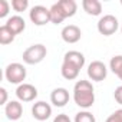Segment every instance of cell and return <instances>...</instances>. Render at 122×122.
I'll list each match as a JSON object with an SVG mask.
<instances>
[{
    "label": "cell",
    "mask_w": 122,
    "mask_h": 122,
    "mask_svg": "<svg viewBox=\"0 0 122 122\" xmlns=\"http://www.w3.org/2000/svg\"><path fill=\"white\" fill-rule=\"evenodd\" d=\"M73 101L79 108L89 109L95 103V89L89 81H78L73 86Z\"/></svg>",
    "instance_id": "1"
},
{
    "label": "cell",
    "mask_w": 122,
    "mask_h": 122,
    "mask_svg": "<svg viewBox=\"0 0 122 122\" xmlns=\"http://www.w3.org/2000/svg\"><path fill=\"white\" fill-rule=\"evenodd\" d=\"M46 55H47L46 46L42 45V43H36V45L29 46L23 52L22 57H23V62L27 63V65H37L46 57Z\"/></svg>",
    "instance_id": "2"
},
{
    "label": "cell",
    "mask_w": 122,
    "mask_h": 122,
    "mask_svg": "<svg viewBox=\"0 0 122 122\" xmlns=\"http://www.w3.org/2000/svg\"><path fill=\"white\" fill-rule=\"evenodd\" d=\"M27 76V72H26V68L22 65V63H9L5 69V78L9 83H13V85H22L25 83L23 81L26 79Z\"/></svg>",
    "instance_id": "3"
},
{
    "label": "cell",
    "mask_w": 122,
    "mask_h": 122,
    "mask_svg": "<svg viewBox=\"0 0 122 122\" xmlns=\"http://www.w3.org/2000/svg\"><path fill=\"white\" fill-rule=\"evenodd\" d=\"M119 27L118 19L113 15H105L99 19L98 22V32L103 36H111L113 35Z\"/></svg>",
    "instance_id": "4"
},
{
    "label": "cell",
    "mask_w": 122,
    "mask_h": 122,
    "mask_svg": "<svg viewBox=\"0 0 122 122\" xmlns=\"http://www.w3.org/2000/svg\"><path fill=\"white\" fill-rule=\"evenodd\" d=\"M29 17L32 20V23H35L36 26H45L46 23L50 22V12L47 7L45 6H33L29 12Z\"/></svg>",
    "instance_id": "5"
},
{
    "label": "cell",
    "mask_w": 122,
    "mask_h": 122,
    "mask_svg": "<svg viewBox=\"0 0 122 122\" xmlns=\"http://www.w3.org/2000/svg\"><path fill=\"white\" fill-rule=\"evenodd\" d=\"M108 75V69H106V65L101 60H93V62L89 63L88 66V76L91 81H95V82H102Z\"/></svg>",
    "instance_id": "6"
},
{
    "label": "cell",
    "mask_w": 122,
    "mask_h": 122,
    "mask_svg": "<svg viewBox=\"0 0 122 122\" xmlns=\"http://www.w3.org/2000/svg\"><path fill=\"white\" fill-rule=\"evenodd\" d=\"M16 96L20 102H32L37 98V89L30 83H22L16 89Z\"/></svg>",
    "instance_id": "7"
},
{
    "label": "cell",
    "mask_w": 122,
    "mask_h": 122,
    "mask_svg": "<svg viewBox=\"0 0 122 122\" xmlns=\"http://www.w3.org/2000/svg\"><path fill=\"white\" fill-rule=\"evenodd\" d=\"M52 115V106L45 101H37L32 106V116L37 121H46Z\"/></svg>",
    "instance_id": "8"
},
{
    "label": "cell",
    "mask_w": 122,
    "mask_h": 122,
    "mask_svg": "<svg viewBox=\"0 0 122 122\" xmlns=\"http://www.w3.org/2000/svg\"><path fill=\"white\" fill-rule=\"evenodd\" d=\"M60 36H62L63 42H66V43H76V42L81 40L82 32L76 25H68V26H65L62 29Z\"/></svg>",
    "instance_id": "9"
},
{
    "label": "cell",
    "mask_w": 122,
    "mask_h": 122,
    "mask_svg": "<svg viewBox=\"0 0 122 122\" xmlns=\"http://www.w3.org/2000/svg\"><path fill=\"white\" fill-rule=\"evenodd\" d=\"M5 113L7 116V119H10L12 122H16L22 118L23 115V106L20 103V101H10L7 102V105L5 106Z\"/></svg>",
    "instance_id": "10"
},
{
    "label": "cell",
    "mask_w": 122,
    "mask_h": 122,
    "mask_svg": "<svg viewBox=\"0 0 122 122\" xmlns=\"http://www.w3.org/2000/svg\"><path fill=\"white\" fill-rule=\"evenodd\" d=\"M50 102L57 106V108H62L69 102V92L66 88H56L52 91L50 93Z\"/></svg>",
    "instance_id": "11"
},
{
    "label": "cell",
    "mask_w": 122,
    "mask_h": 122,
    "mask_svg": "<svg viewBox=\"0 0 122 122\" xmlns=\"http://www.w3.org/2000/svg\"><path fill=\"white\" fill-rule=\"evenodd\" d=\"M79 72H81V68H78L76 65L71 63V62H66L63 60L62 62V66H60V73L62 76L68 81H73L79 76Z\"/></svg>",
    "instance_id": "12"
},
{
    "label": "cell",
    "mask_w": 122,
    "mask_h": 122,
    "mask_svg": "<svg viewBox=\"0 0 122 122\" xmlns=\"http://www.w3.org/2000/svg\"><path fill=\"white\" fill-rule=\"evenodd\" d=\"M5 25H6L15 35H19V33H22V32L26 29V22H25V19H23L22 16H19V15L9 17Z\"/></svg>",
    "instance_id": "13"
},
{
    "label": "cell",
    "mask_w": 122,
    "mask_h": 122,
    "mask_svg": "<svg viewBox=\"0 0 122 122\" xmlns=\"http://www.w3.org/2000/svg\"><path fill=\"white\" fill-rule=\"evenodd\" d=\"M82 7L91 16H99L102 13V3L99 0H83Z\"/></svg>",
    "instance_id": "14"
},
{
    "label": "cell",
    "mask_w": 122,
    "mask_h": 122,
    "mask_svg": "<svg viewBox=\"0 0 122 122\" xmlns=\"http://www.w3.org/2000/svg\"><path fill=\"white\" fill-rule=\"evenodd\" d=\"M63 60L76 65L81 69L85 66V56H83V53H81L78 50H69V52H66L65 56H63Z\"/></svg>",
    "instance_id": "15"
},
{
    "label": "cell",
    "mask_w": 122,
    "mask_h": 122,
    "mask_svg": "<svg viewBox=\"0 0 122 122\" xmlns=\"http://www.w3.org/2000/svg\"><path fill=\"white\" fill-rule=\"evenodd\" d=\"M57 5L60 6V9H62V12H63L66 19L75 16V13L78 10V5H76L75 0H59Z\"/></svg>",
    "instance_id": "16"
},
{
    "label": "cell",
    "mask_w": 122,
    "mask_h": 122,
    "mask_svg": "<svg viewBox=\"0 0 122 122\" xmlns=\"http://www.w3.org/2000/svg\"><path fill=\"white\" fill-rule=\"evenodd\" d=\"M49 12H50V23H53V25H60L66 19L65 15H63V12H62V9H60V6L57 3L52 5V7L49 9Z\"/></svg>",
    "instance_id": "17"
},
{
    "label": "cell",
    "mask_w": 122,
    "mask_h": 122,
    "mask_svg": "<svg viewBox=\"0 0 122 122\" xmlns=\"http://www.w3.org/2000/svg\"><path fill=\"white\" fill-rule=\"evenodd\" d=\"M15 37H16V35H15L6 25L0 26V43H2V45H9V43H12V42L15 40Z\"/></svg>",
    "instance_id": "18"
},
{
    "label": "cell",
    "mask_w": 122,
    "mask_h": 122,
    "mask_svg": "<svg viewBox=\"0 0 122 122\" xmlns=\"http://www.w3.org/2000/svg\"><path fill=\"white\" fill-rule=\"evenodd\" d=\"M75 122H96L95 115L89 111H81L75 115Z\"/></svg>",
    "instance_id": "19"
},
{
    "label": "cell",
    "mask_w": 122,
    "mask_h": 122,
    "mask_svg": "<svg viewBox=\"0 0 122 122\" xmlns=\"http://www.w3.org/2000/svg\"><path fill=\"white\" fill-rule=\"evenodd\" d=\"M109 69L118 75L121 71H122V55H116L111 59V62H109Z\"/></svg>",
    "instance_id": "20"
},
{
    "label": "cell",
    "mask_w": 122,
    "mask_h": 122,
    "mask_svg": "<svg viewBox=\"0 0 122 122\" xmlns=\"http://www.w3.org/2000/svg\"><path fill=\"white\" fill-rule=\"evenodd\" d=\"M12 9L15 12H25L27 7H29V2L27 0H12V3H10Z\"/></svg>",
    "instance_id": "21"
},
{
    "label": "cell",
    "mask_w": 122,
    "mask_h": 122,
    "mask_svg": "<svg viewBox=\"0 0 122 122\" xmlns=\"http://www.w3.org/2000/svg\"><path fill=\"white\" fill-rule=\"evenodd\" d=\"M10 12V3L7 0H0V17H6Z\"/></svg>",
    "instance_id": "22"
},
{
    "label": "cell",
    "mask_w": 122,
    "mask_h": 122,
    "mask_svg": "<svg viewBox=\"0 0 122 122\" xmlns=\"http://www.w3.org/2000/svg\"><path fill=\"white\" fill-rule=\"evenodd\" d=\"M105 122H122V109H116L112 115L106 118Z\"/></svg>",
    "instance_id": "23"
},
{
    "label": "cell",
    "mask_w": 122,
    "mask_h": 122,
    "mask_svg": "<svg viewBox=\"0 0 122 122\" xmlns=\"http://www.w3.org/2000/svg\"><path fill=\"white\" fill-rule=\"evenodd\" d=\"M113 98H115V101H116L119 105H122V85L118 86V88L115 89V92H113Z\"/></svg>",
    "instance_id": "24"
},
{
    "label": "cell",
    "mask_w": 122,
    "mask_h": 122,
    "mask_svg": "<svg viewBox=\"0 0 122 122\" xmlns=\"http://www.w3.org/2000/svg\"><path fill=\"white\" fill-rule=\"evenodd\" d=\"M0 105H7V91L5 88H0Z\"/></svg>",
    "instance_id": "25"
},
{
    "label": "cell",
    "mask_w": 122,
    "mask_h": 122,
    "mask_svg": "<svg viewBox=\"0 0 122 122\" xmlns=\"http://www.w3.org/2000/svg\"><path fill=\"white\" fill-rule=\"evenodd\" d=\"M53 122H72V121H71V118L66 113H59V115L55 116Z\"/></svg>",
    "instance_id": "26"
},
{
    "label": "cell",
    "mask_w": 122,
    "mask_h": 122,
    "mask_svg": "<svg viewBox=\"0 0 122 122\" xmlns=\"http://www.w3.org/2000/svg\"><path fill=\"white\" fill-rule=\"evenodd\" d=\"M116 76H118V78H119V79H121V81H122V71H121V72H119V73H118V75H116Z\"/></svg>",
    "instance_id": "27"
},
{
    "label": "cell",
    "mask_w": 122,
    "mask_h": 122,
    "mask_svg": "<svg viewBox=\"0 0 122 122\" xmlns=\"http://www.w3.org/2000/svg\"><path fill=\"white\" fill-rule=\"evenodd\" d=\"M121 6H122V0H121Z\"/></svg>",
    "instance_id": "28"
},
{
    "label": "cell",
    "mask_w": 122,
    "mask_h": 122,
    "mask_svg": "<svg viewBox=\"0 0 122 122\" xmlns=\"http://www.w3.org/2000/svg\"><path fill=\"white\" fill-rule=\"evenodd\" d=\"M121 33H122V27H121Z\"/></svg>",
    "instance_id": "29"
}]
</instances>
